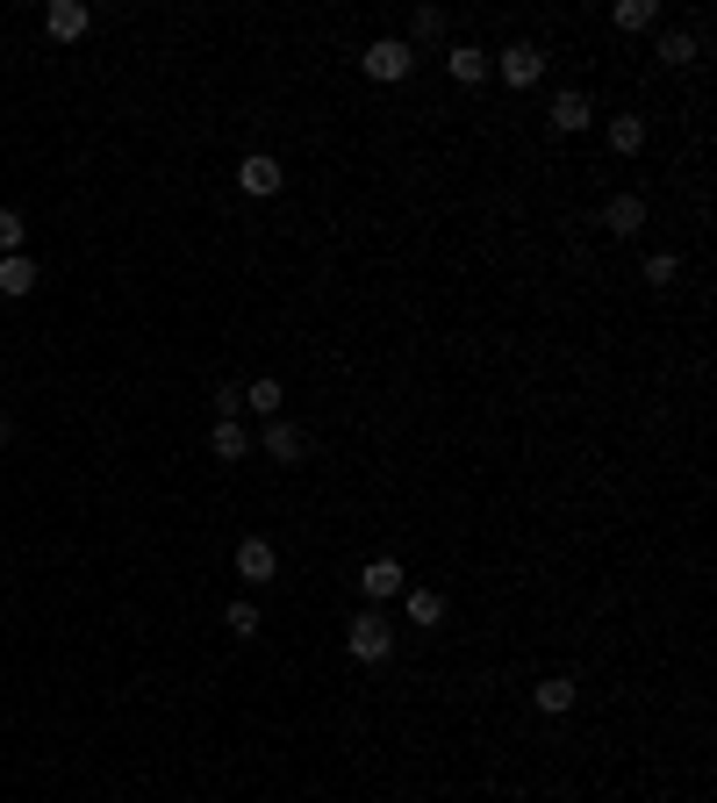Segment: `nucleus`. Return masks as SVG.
<instances>
[{
	"mask_svg": "<svg viewBox=\"0 0 717 803\" xmlns=\"http://www.w3.org/2000/svg\"><path fill=\"white\" fill-rule=\"evenodd\" d=\"M359 65H366V80L395 86V80H409V65H417V51H409L402 37H373V43L359 51Z\"/></svg>",
	"mask_w": 717,
	"mask_h": 803,
	"instance_id": "f257e3e1",
	"label": "nucleus"
},
{
	"mask_svg": "<svg viewBox=\"0 0 717 803\" xmlns=\"http://www.w3.org/2000/svg\"><path fill=\"white\" fill-rule=\"evenodd\" d=\"M696 51H704V37H696V29H667L653 58H660V65H696Z\"/></svg>",
	"mask_w": 717,
	"mask_h": 803,
	"instance_id": "4468645a",
	"label": "nucleus"
},
{
	"mask_svg": "<svg viewBox=\"0 0 717 803\" xmlns=\"http://www.w3.org/2000/svg\"><path fill=\"white\" fill-rule=\"evenodd\" d=\"M223 625H231V639H258V603H231Z\"/></svg>",
	"mask_w": 717,
	"mask_h": 803,
	"instance_id": "aec40b11",
	"label": "nucleus"
},
{
	"mask_svg": "<svg viewBox=\"0 0 717 803\" xmlns=\"http://www.w3.org/2000/svg\"><path fill=\"white\" fill-rule=\"evenodd\" d=\"M8 437H14V416H8V409H0V445H8Z\"/></svg>",
	"mask_w": 717,
	"mask_h": 803,
	"instance_id": "b1692460",
	"label": "nucleus"
},
{
	"mask_svg": "<svg viewBox=\"0 0 717 803\" xmlns=\"http://www.w3.org/2000/svg\"><path fill=\"white\" fill-rule=\"evenodd\" d=\"M86 22H94V14H86L80 0H51V8H43V29H51V43H72V37H86Z\"/></svg>",
	"mask_w": 717,
	"mask_h": 803,
	"instance_id": "1a4fd4ad",
	"label": "nucleus"
},
{
	"mask_svg": "<svg viewBox=\"0 0 717 803\" xmlns=\"http://www.w3.org/2000/svg\"><path fill=\"white\" fill-rule=\"evenodd\" d=\"M237 187H244V194H258V202H266V194H280V187H287L280 158H266V151H252V158L237 165Z\"/></svg>",
	"mask_w": 717,
	"mask_h": 803,
	"instance_id": "0eeeda50",
	"label": "nucleus"
},
{
	"mask_svg": "<svg viewBox=\"0 0 717 803\" xmlns=\"http://www.w3.org/2000/svg\"><path fill=\"white\" fill-rule=\"evenodd\" d=\"M445 72H452L460 86H481L488 72H495V58H488L481 43H452V51H445Z\"/></svg>",
	"mask_w": 717,
	"mask_h": 803,
	"instance_id": "6e6552de",
	"label": "nucleus"
},
{
	"mask_svg": "<svg viewBox=\"0 0 717 803\" xmlns=\"http://www.w3.org/2000/svg\"><path fill=\"white\" fill-rule=\"evenodd\" d=\"M402 588H409V574H402V559H395V553H380V559H366V567H359V596L373 603V610H380V603H395Z\"/></svg>",
	"mask_w": 717,
	"mask_h": 803,
	"instance_id": "7ed1b4c3",
	"label": "nucleus"
},
{
	"mask_svg": "<svg viewBox=\"0 0 717 803\" xmlns=\"http://www.w3.org/2000/svg\"><path fill=\"white\" fill-rule=\"evenodd\" d=\"M610 151H617V158H632V151H646V123H638V115H610Z\"/></svg>",
	"mask_w": 717,
	"mask_h": 803,
	"instance_id": "2eb2a0df",
	"label": "nucleus"
},
{
	"mask_svg": "<svg viewBox=\"0 0 717 803\" xmlns=\"http://www.w3.org/2000/svg\"><path fill=\"white\" fill-rule=\"evenodd\" d=\"M280 402H287V395H280V381H252V388H244V409H258L266 423L280 416Z\"/></svg>",
	"mask_w": 717,
	"mask_h": 803,
	"instance_id": "6ab92c4d",
	"label": "nucleus"
},
{
	"mask_svg": "<svg viewBox=\"0 0 717 803\" xmlns=\"http://www.w3.org/2000/svg\"><path fill=\"white\" fill-rule=\"evenodd\" d=\"M208 452H216V460H244V452H252V431H244L237 416L216 423V431H208Z\"/></svg>",
	"mask_w": 717,
	"mask_h": 803,
	"instance_id": "dca6fc26",
	"label": "nucleus"
},
{
	"mask_svg": "<svg viewBox=\"0 0 717 803\" xmlns=\"http://www.w3.org/2000/svg\"><path fill=\"white\" fill-rule=\"evenodd\" d=\"M495 72H502V86H539L545 51H539V43H510V51L495 58Z\"/></svg>",
	"mask_w": 717,
	"mask_h": 803,
	"instance_id": "39448f33",
	"label": "nucleus"
},
{
	"mask_svg": "<svg viewBox=\"0 0 717 803\" xmlns=\"http://www.w3.org/2000/svg\"><path fill=\"white\" fill-rule=\"evenodd\" d=\"M409 29L431 43V37H445V14H438V8H417V14H409Z\"/></svg>",
	"mask_w": 717,
	"mask_h": 803,
	"instance_id": "5701e85b",
	"label": "nucleus"
},
{
	"mask_svg": "<svg viewBox=\"0 0 717 803\" xmlns=\"http://www.w3.org/2000/svg\"><path fill=\"white\" fill-rule=\"evenodd\" d=\"M675 272H682L675 251H653V259H646V287H675Z\"/></svg>",
	"mask_w": 717,
	"mask_h": 803,
	"instance_id": "4be33fe9",
	"label": "nucleus"
},
{
	"mask_svg": "<svg viewBox=\"0 0 717 803\" xmlns=\"http://www.w3.org/2000/svg\"><path fill=\"white\" fill-rule=\"evenodd\" d=\"M345 646H352V660H388L395 653V631L380 610H359L352 625H345Z\"/></svg>",
	"mask_w": 717,
	"mask_h": 803,
	"instance_id": "f03ea898",
	"label": "nucleus"
},
{
	"mask_svg": "<svg viewBox=\"0 0 717 803\" xmlns=\"http://www.w3.org/2000/svg\"><path fill=\"white\" fill-rule=\"evenodd\" d=\"M603 230L638 237V230H646V202H638V194H610V202H603Z\"/></svg>",
	"mask_w": 717,
	"mask_h": 803,
	"instance_id": "9d476101",
	"label": "nucleus"
},
{
	"mask_svg": "<svg viewBox=\"0 0 717 803\" xmlns=\"http://www.w3.org/2000/svg\"><path fill=\"white\" fill-rule=\"evenodd\" d=\"M258 445H266L273 466H301V460H309V431H301V423H287V416H273Z\"/></svg>",
	"mask_w": 717,
	"mask_h": 803,
	"instance_id": "20e7f679",
	"label": "nucleus"
},
{
	"mask_svg": "<svg viewBox=\"0 0 717 803\" xmlns=\"http://www.w3.org/2000/svg\"><path fill=\"white\" fill-rule=\"evenodd\" d=\"M531 703H539L545 718H567V710H574V681L567 675H545L539 689H531Z\"/></svg>",
	"mask_w": 717,
	"mask_h": 803,
	"instance_id": "f8f14e48",
	"label": "nucleus"
},
{
	"mask_svg": "<svg viewBox=\"0 0 717 803\" xmlns=\"http://www.w3.org/2000/svg\"><path fill=\"white\" fill-rule=\"evenodd\" d=\"M588 123H596L588 94H560V101H553V136H582Z\"/></svg>",
	"mask_w": 717,
	"mask_h": 803,
	"instance_id": "9b49d317",
	"label": "nucleus"
},
{
	"mask_svg": "<svg viewBox=\"0 0 717 803\" xmlns=\"http://www.w3.org/2000/svg\"><path fill=\"white\" fill-rule=\"evenodd\" d=\"M402 603H409V625H438V617H445V596H438V588H402Z\"/></svg>",
	"mask_w": 717,
	"mask_h": 803,
	"instance_id": "a211bd4d",
	"label": "nucleus"
},
{
	"mask_svg": "<svg viewBox=\"0 0 717 803\" xmlns=\"http://www.w3.org/2000/svg\"><path fill=\"white\" fill-rule=\"evenodd\" d=\"M22 237H29V223L14 216V208H0V259H14V251H22Z\"/></svg>",
	"mask_w": 717,
	"mask_h": 803,
	"instance_id": "412c9836",
	"label": "nucleus"
},
{
	"mask_svg": "<svg viewBox=\"0 0 717 803\" xmlns=\"http://www.w3.org/2000/svg\"><path fill=\"white\" fill-rule=\"evenodd\" d=\"M29 287H37V259H29V251H14V259H0V295H8V301H22Z\"/></svg>",
	"mask_w": 717,
	"mask_h": 803,
	"instance_id": "ddd939ff",
	"label": "nucleus"
},
{
	"mask_svg": "<svg viewBox=\"0 0 717 803\" xmlns=\"http://www.w3.org/2000/svg\"><path fill=\"white\" fill-rule=\"evenodd\" d=\"M610 22H617L624 37H638V29L660 22V8H653V0H617V8H610Z\"/></svg>",
	"mask_w": 717,
	"mask_h": 803,
	"instance_id": "f3484780",
	"label": "nucleus"
},
{
	"mask_svg": "<svg viewBox=\"0 0 717 803\" xmlns=\"http://www.w3.org/2000/svg\"><path fill=\"white\" fill-rule=\"evenodd\" d=\"M273 574H280V553H273V538H244V545H237V581L266 588Z\"/></svg>",
	"mask_w": 717,
	"mask_h": 803,
	"instance_id": "423d86ee",
	"label": "nucleus"
}]
</instances>
